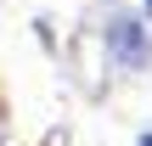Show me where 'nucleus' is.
Instances as JSON below:
<instances>
[{"mask_svg": "<svg viewBox=\"0 0 152 146\" xmlns=\"http://www.w3.org/2000/svg\"><path fill=\"white\" fill-rule=\"evenodd\" d=\"M141 146H152V135H141Z\"/></svg>", "mask_w": 152, "mask_h": 146, "instance_id": "obj_2", "label": "nucleus"}, {"mask_svg": "<svg viewBox=\"0 0 152 146\" xmlns=\"http://www.w3.org/2000/svg\"><path fill=\"white\" fill-rule=\"evenodd\" d=\"M107 39H113V51H118L130 68H147L152 45H147V34H141V23H130V17H113V23H107Z\"/></svg>", "mask_w": 152, "mask_h": 146, "instance_id": "obj_1", "label": "nucleus"}, {"mask_svg": "<svg viewBox=\"0 0 152 146\" xmlns=\"http://www.w3.org/2000/svg\"><path fill=\"white\" fill-rule=\"evenodd\" d=\"M147 11H152V0H147Z\"/></svg>", "mask_w": 152, "mask_h": 146, "instance_id": "obj_3", "label": "nucleus"}]
</instances>
